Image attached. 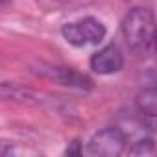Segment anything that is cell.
Here are the masks:
<instances>
[{"instance_id": "52a82bcc", "label": "cell", "mask_w": 157, "mask_h": 157, "mask_svg": "<svg viewBox=\"0 0 157 157\" xmlns=\"http://www.w3.org/2000/svg\"><path fill=\"white\" fill-rule=\"evenodd\" d=\"M0 96L11 98V100H21V102H37L35 93H32L30 89H22L15 83H0Z\"/></svg>"}, {"instance_id": "5b68a950", "label": "cell", "mask_w": 157, "mask_h": 157, "mask_svg": "<svg viewBox=\"0 0 157 157\" xmlns=\"http://www.w3.org/2000/svg\"><path fill=\"white\" fill-rule=\"evenodd\" d=\"M89 63H91L93 72H96L100 76H109V74H117L118 70H122L124 56L117 44H107V46L100 48L96 54H93Z\"/></svg>"}, {"instance_id": "277c9868", "label": "cell", "mask_w": 157, "mask_h": 157, "mask_svg": "<svg viewBox=\"0 0 157 157\" xmlns=\"http://www.w3.org/2000/svg\"><path fill=\"white\" fill-rule=\"evenodd\" d=\"M35 72L46 80H52L59 85H65V87H72V89H80V91H87L93 87L91 80L82 74L74 70L72 67H61V65H44V63H39Z\"/></svg>"}, {"instance_id": "3957f363", "label": "cell", "mask_w": 157, "mask_h": 157, "mask_svg": "<svg viewBox=\"0 0 157 157\" xmlns=\"http://www.w3.org/2000/svg\"><path fill=\"white\" fill-rule=\"evenodd\" d=\"M126 150V135L118 128H104L96 131L89 142L85 151L93 157H117Z\"/></svg>"}, {"instance_id": "ba28073f", "label": "cell", "mask_w": 157, "mask_h": 157, "mask_svg": "<svg viewBox=\"0 0 157 157\" xmlns=\"http://www.w3.org/2000/svg\"><path fill=\"white\" fill-rule=\"evenodd\" d=\"M131 155H153L155 148H153V139H144V140H137L133 144V148L128 150Z\"/></svg>"}, {"instance_id": "6da1fadb", "label": "cell", "mask_w": 157, "mask_h": 157, "mask_svg": "<svg viewBox=\"0 0 157 157\" xmlns=\"http://www.w3.org/2000/svg\"><path fill=\"white\" fill-rule=\"evenodd\" d=\"M122 35L133 52L146 54L155 37V19L146 8H133L122 21Z\"/></svg>"}, {"instance_id": "9c48e42d", "label": "cell", "mask_w": 157, "mask_h": 157, "mask_svg": "<svg viewBox=\"0 0 157 157\" xmlns=\"http://www.w3.org/2000/svg\"><path fill=\"white\" fill-rule=\"evenodd\" d=\"M56 2H59V4H63V6H76V4L87 2V0H56Z\"/></svg>"}, {"instance_id": "7a4b0ae2", "label": "cell", "mask_w": 157, "mask_h": 157, "mask_svg": "<svg viewBox=\"0 0 157 157\" xmlns=\"http://www.w3.org/2000/svg\"><path fill=\"white\" fill-rule=\"evenodd\" d=\"M61 35L72 46H89L100 44L105 37V26L93 17H85L82 21L68 22L61 28Z\"/></svg>"}, {"instance_id": "30bf717a", "label": "cell", "mask_w": 157, "mask_h": 157, "mask_svg": "<svg viewBox=\"0 0 157 157\" xmlns=\"http://www.w3.org/2000/svg\"><path fill=\"white\" fill-rule=\"evenodd\" d=\"M0 2H4V0H0Z\"/></svg>"}, {"instance_id": "8992f818", "label": "cell", "mask_w": 157, "mask_h": 157, "mask_svg": "<svg viewBox=\"0 0 157 157\" xmlns=\"http://www.w3.org/2000/svg\"><path fill=\"white\" fill-rule=\"evenodd\" d=\"M137 107L142 117H146L150 128H153V118L157 113V93L153 87H146L137 94Z\"/></svg>"}]
</instances>
